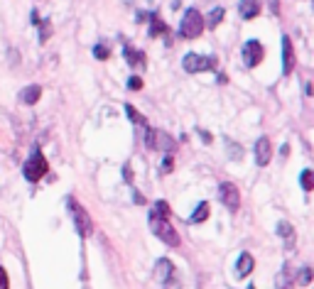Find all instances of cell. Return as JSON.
<instances>
[{"instance_id": "cell-1", "label": "cell", "mask_w": 314, "mask_h": 289, "mask_svg": "<svg viewBox=\"0 0 314 289\" xmlns=\"http://www.w3.org/2000/svg\"><path fill=\"white\" fill-rule=\"evenodd\" d=\"M150 228H152V233H155L165 245H169V247H177V245H180V233H177V228H174L167 218H160V216H152V213H150Z\"/></svg>"}, {"instance_id": "cell-2", "label": "cell", "mask_w": 314, "mask_h": 289, "mask_svg": "<svg viewBox=\"0 0 314 289\" xmlns=\"http://www.w3.org/2000/svg\"><path fill=\"white\" fill-rule=\"evenodd\" d=\"M204 32V17L202 12L197 10V8H189V10L184 12V17H182V25H180V34L184 39H197L199 34Z\"/></svg>"}, {"instance_id": "cell-3", "label": "cell", "mask_w": 314, "mask_h": 289, "mask_svg": "<svg viewBox=\"0 0 314 289\" xmlns=\"http://www.w3.org/2000/svg\"><path fill=\"white\" fill-rule=\"evenodd\" d=\"M182 67L187 74H199V71H216L219 61L216 56H202V54H187L182 59Z\"/></svg>"}, {"instance_id": "cell-4", "label": "cell", "mask_w": 314, "mask_h": 289, "mask_svg": "<svg viewBox=\"0 0 314 289\" xmlns=\"http://www.w3.org/2000/svg\"><path fill=\"white\" fill-rule=\"evenodd\" d=\"M47 169H49V167H47L45 155H42V152H34V155L25 162L23 174H25V179H27V181H40V179L47 174Z\"/></svg>"}, {"instance_id": "cell-5", "label": "cell", "mask_w": 314, "mask_h": 289, "mask_svg": "<svg viewBox=\"0 0 314 289\" xmlns=\"http://www.w3.org/2000/svg\"><path fill=\"white\" fill-rule=\"evenodd\" d=\"M69 209H71V216H74V223H76V231L84 238H89L93 233V221H91V216L86 213V209L78 206L74 199H69Z\"/></svg>"}, {"instance_id": "cell-6", "label": "cell", "mask_w": 314, "mask_h": 289, "mask_svg": "<svg viewBox=\"0 0 314 289\" xmlns=\"http://www.w3.org/2000/svg\"><path fill=\"white\" fill-rule=\"evenodd\" d=\"M145 142H147V147H150V150H165V152H172V150L177 147V142H174L167 133L155 130V128H147Z\"/></svg>"}, {"instance_id": "cell-7", "label": "cell", "mask_w": 314, "mask_h": 289, "mask_svg": "<svg viewBox=\"0 0 314 289\" xmlns=\"http://www.w3.org/2000/svg\"><path fill=\"white\" fill-rule=\"evenodd\" d=\"M263 56H265V49L260 45L258 39H248L246 45H243V64L246 67H258L260 61H263Z\"/></svg>"}, {"instance_id": "cell-8", "label": "cell", "mask_w": 314, "mask_h": 289, "mask_svg": "<svg viewBox=\"0 0 314 289\" xmlns=\"http://www.w3.org/2000/svg\"><path fill=\"white\" fill-rule=\"evenodd\" d=\"M219 199L224 203L228 211H235L238 206H241V194H238V187L231 184V181H224L221 187H219Z\"/></svg>"}, {"instance_id": "cell-9", "label": "cell", "mask_w": 314, "mask_h": 289, "mask_svg": "<svg viewBox=\"0 0 314 289\" xmlns=\"http://www.w3.org/2000/svg\"><path fill=\"white\" fill-rule=\"evenodd\" d=\"M270 159H272V144L268 137H260L256 142V164L258 167H268Z\"/></svg>"}, {"instance_id": "cell-10", "label": "cell", "mask_w": 314, "mask_h": 289, "mask_svg": "<svg viewBox=\"0 0 314 289\" xmlns=\"http://www.w3.org/2000/svg\"><path fill=\"white\" fill-rule=\"evenodd\" d=\"M295 69V52H292V39L290 37H282V74L287 76Z\"/></svg>"}, {"instance_id": "cell-11", "label": "cell", "mask_w": 314, "mask_h": 289, "mask_svg": "<svg viewBox=\"0 0 314 289\" xmlns=\"http://www.w3.org/2000/svg\"><path fill=\"white\" fill-rule=\"evenodd\" d=\"M174 277V265L169 262L167 257H162V260H157V265H155V279L160 282V284H165L167 279Z\"/></svg>"}, {"instance_id": "cell-12", "label": "cell", "mask_w": 314, "mask_h": 289, "mask_svg": "<svg viewBox=\"0 0 314 289\" xmlns=\"http://www.w3.org/2000/svg\"><path fill=\"white\" fill-rule=\"evenodd\" d=\"M253 267H256L253 255H250V253H241L238 262H235V277H248V275L253 272Z\"/></svg>"}, {"instance_id": "cell-13", "label": "cell", "mask_w": 314, "mask_h": 289, "mask_svg": "<svg viewBox=\"0 0 314 289\" xmlns=\"http://www.w3.org/2000/svg\"><path fill=\"white\" fill-rule=\"evenodd\" d=\"M238 12H241L243 20H253V17L260 15V3L258 0H241L238 3Z\"/></svg>"}, {"instance_id": "cell-14", "label": "cell", "mask_w": 314, "mask_h": 289, "mask_svg": "<svg viewBox=\"0 0 314 289\" xmlns=\"http://www.w3.org/2000/svg\"><path fill=\"white\" fill-rule=\"evenodd\" d=\"M275 289H295V275H292L290 265H285L275 275Z\"/></svg>"}, {"instance_id": "cell-15", "label": "cell", "mask_w": 314, "mask_h": 289, "mask_svg": "<svg viewBox=\"0 0 314 289\" xmlns=\"http://www.w3.org/2000/svg\"><path fill=\"white\" fill-rule=\"evenodd\" d=\"M40 96H42V89H40L37 84H32V86H27V89L20 93V100H23L25 106H34V103L40 100Z\"/></svg>"}, {"instance_id": "cell-16", "label": "cell", "mask_w": 314, "mask_h": 289, "mask_svg": "<svg viewBox=\"0 0 314 289\" xmlns=\"http://www.w3.org/2000/svg\"><path fill=\"white\" fill-rule=\"evenodd\" d=\"M278 235H282V238H285V245H287V247H292V245H295V228H292L287 221L278 223Z\"/></svg>"}, {"instance_id": "cell-17", "label": "cell", "mask_w": 314, "mask_h": 289, "mask_svg": "<svg viewBox=\"0 0 314 289\" xmlns=\"http://www.w3.org/2000/svg\"><path fill=\"white\" fill-rule=\"evenodd\" d=\"M125 61L130 67H145V54L143 52H135L133 47H125Z\"/></svg>"}, {"instance_id": "cell-18", "label": "cell", "mask_w": 314, "mask_h": 289, "mask_svg": "<svg viewBox=\"0 0 314 289\" xmlns=\"http://www.w3.org/2000/svg\"><path fill=\"white\" fill-rule=\"evenodd\" d=\"M206 218H209V203L202 201V203L197 206V211L191 213V223H204Z\"/></svg>"}, {"instance_id": "cell-19", "label": "cell", "mask_w": 314, "mask_h": 289, "mask_svg": "<svg viewBox=\"0 0 314 289\" xmlns=\"http://www.w3.org/2000/svg\"><path fill=\"white\" fill-rule=\"evenodd\" d=\"M224 15H226V10L224 8H213L211 12H209V17H206V23H204V27H216V25L224 20Z\"/></svg>"}, {"instance_id": "cell-20", "label": "cell", "mask_w": 314, "mask_h": 289, "mask_svg": "<svg viewBox=\"0 0 314 289\" xmlns=\"http://www.w3.org/2000/svg\"><path fill=\"white\" fill-rule=\"evenodd\" d=\"M167 32V25L162 23L157 15H152L150 17V37H157V34H165Z\"/></svg>"}, {"instance_id": "cell-21", "label": "cell", "mask_w": 314, "mask_h": 289, "mask_svg": "<svg viewBox=\"0 0 314 289\" xmlns=\"http://www.w3.org/2000/svg\"><path fill=\"white\" fill-rule=\"evenodd\" d=\"M125 113H128V118H130V120H133V122H138V125H147L145 115H140V113L135 111V108H133V106H130V103H125Z\"/></svg>"}, {"instance_id": "cell-22", "label": "cell", "mask_w": 314, "mask_h": 289, "mask_svg": "<svg viewBox=\"0 0 314 289\" xmlns=\"http://www.w3.org/2000/svg\"><path fill=\"white\" fill-rule=\"evenodd\" d=\"M300 181H302V189L304 191H312L314 189V174H312V169H304L302 177H300Z\"/></svg>"}, {"instance_id": "cell-23", "label": "cell", "mask_w": 314, "mask_h": 289, "mask_svg": "<svg viewBox=\"0 0 314 289\" xmlns=\"http://www.w3.org/2000/svg\"><path fill=\"white\" fill-rule=\"evenodd\" d=\"M152 216H160V218H167L169 216V206H167V201H157L155 203V209H152Z\"/></svg>"}, {"instance_id": "cell-24", "label": "cell", "mask_w": 314, "mask_h": 289, "mask_svg": "<svg viewBox=\"0 0 314 289\" xmlns=\"http://www.w3.org/2000/svg\"><path fill=\"white\" fill-rule=\"evenodd\" d=\"M226 147H228V157H231V159H241V157H243V150H241L238 144H233L231 140H226Z\"/></svg>"}, {"instance_id": "cell-25", "label": "cell", "mask_w": 314, "mask_h": 289, "mask_svg": "<svg viewBox=\"0 0 314 289\" xmlns=\"http://www.w3.org/2000/svg\"><path fill=\"white\" fill-rule=\"evenodd\" d=\"M93 56H96V59H108V56H111V49L106 45H96L93 47Z\"/></svg>"}, {"instance_id": "cell-26", "label": "cell", "mask_w": 314, "mask_h": 289, "mask_svg": "<svg viewBox=\"0 0 314 289\" xmlns=\"http://www.w3.org/2000/svg\"><path fill=\"white\" fill-rule=\"evenodd\" d=\"M49 34H52V25H49V20H42V34H40V42H47V39H49Z\"/></svg>"}, {"instance_id": "cell-27", "label": "cell", "mask_w": 314, "mask_h": 289, "mask_svg": "<svg viewBox=\"0 0 314 289\" xmlns=\"http://www.w3.org/2000/svg\"><path fill=\"white\" fill-rule=\"evenodd\" d=\"M128 89H130V91H140V89H143V78H140V76H130V78H128Z\"/></svg>"}, {"instance_id": "cell-28", "label": "cell", "mask_w": 314, "mask_h": 289, "mask_svg": "<svg viewBox=\"0 0 314 289\" xmlns=\"http://www.w3.org/2000/svg\"><path fill=\"white\" fill-rule=\"evenodd\" d=\"M0 289H10V279H8L5 267H0Z\"/></svg>"}, {"instance_id": "cell-29", "label": "cell", "mask_w": 314, "mask_h": 289, "mask_svg": "<svg viewBox=\"0 0 314 289\" xmlns=\"http://www.w3.org/2000/svg\"><path fill=\"white\" fill-rule=\"evenodd\" d=\"M300 282H302V284H309V282H312V270H309V267H304V270H302Z\"/></svg>"}, {"instance_id": "cell-30", "label": "cell", "mask_w": 314, "mask_h": 289, "mask_svg": "<svg viewBox=\"0 0 314 289\" xmlns=\"http://www.w3.org/2000/svg\"><path fill=\"white\" fill-rule=\"evenodd\" d=\"M172 167H174V159H172V157H165V162H162V172H165V174H169V172H172Z\"/></svg>"}, {"instance_id": "cell-31", "label": "cell", "mask_w": 314, "mask_h": 289, "mask_svg": "<svg viewBox=\"0 0 314 289\" xmlns=\"http://www.w3.org/2000/svg\"><path fill=\"white\" fill-rule=\"evenodd\" d=\"M162 289H182V287H180V279H177V277L167 279V282L162 284Z\"/></svg>"}, {"instance_id": "cell-32", "label": "cell", "mask_w": 314, "mask_h": 289, "mask_svg": "<svg viewBox=\"0 0 314 289\" xmlns=\"http://www.w3.org/2000/svg\"><path fill=\"white\" fill-rule=\"evenodd\" d=\"M268 5H270V10L275 12V15L280 12V0H268Z\"/></svg>"}, {"instance_id": "cell-33", "label": "cell", "mask_w": 314, "mask_h": 289, "mask_svg": "<svg viewBox=\"0 0 314 289\" xmlns=\"http://www.w3.org/2000/svg\"><path fill=\"white\" fill-rule=\"evenodd\" d=\"M133 199L138 201V203H145V196H143V194H138V191L133 194Z\"/></svg>"}, {"instance_id": "cell-34", "label": "cell", "mask_w": 314, "mask_h": 289, "mask_svg": "<svg viewBox=\"0 0 314 289\" xmlns=\"http://www.w3.org/2000/svg\"><path fill=\"white\" fill-rule=\"evenodd\" d=\"M123 174H125V179H128V181L133 179V174H130V167H125V169H123Z\"/></svg>"}]
</instances>
